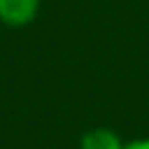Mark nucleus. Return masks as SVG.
Wrapping results in <instances>:
<instances>
[{"mask_svg":"<svg viewBox=\"0 0 149 149\" xmlns=\"http://www.w3.org/2000/svg\"><path fill=\"white\" fill-rule=\"evenodd\" d=\"M40 0H0V21L7 26H26L35 19Z\"/></svg>","mask_w":149,"mask_h":149,"instance_id":"obj_1","label":"nucleus"},{"mask_svg":"<svg viewBox=\"0 0 149 149\" xmlns=\"http://www.w3.org/2000/svg\"><path fill=\"white\" fill-rule=\"evenodd\" d=\"M81 149H123V144L109 128H93L81 137Z\"/></svg>","mask_w":149,"mask_h":149,"instance_id":"obj_2","label":"nucleus"},{"mask_svg":"<svg viewBox=\"0 0 149 149\" xmlns=\"http://www.w3.org/2000/svg\"><path fill=\"white\" fill-rule=\"evenodd\" d=\"M123 149H149V140H133L123 144Z\"/></svg>","mask_w":149,"mask_h":149,"instance_id":"obj_3","label":"nucleus"}]
</instances>
